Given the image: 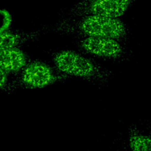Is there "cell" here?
<instances>
[{"label": "cell", "mask_w": 151, "mask_h": 151, "mask_svg": "<svg viewBox=\"0 0 151 151\" xmlns=\"http://www.w3.org/2000/svg\"><path fill=\"white\" fill-rule=\"evenodd\" d=\"M44 33L52 32L77 38L87 37H104L126 43L129 30L120 18L96 15L79 17L63 16L55 24L41 28Z\"/></svg>", "instance_id": "1"}, {"label": "cell", "mask_w": 151, "mask_h": 151, "mask_svg": "<svg viewBox=\"0 0 151 151\" xmlns=\"http://www.w3.org/2000/svg\"><path fill=\"white\" fill-rule=\"evenodd\" d=\"M52 64L70 77H76L99 86L107 85L113 76L111 70L102 66L91 57L70 50L53 51Z\"/></svg>", "instance_id": "2"}, {"label": "cell", "mask_w": 151, "mask_h": 151, "mask_svg": "<svg viewBox=\"0 0 151 151\" xmlns=\"http://www.w3.org/2000/svg\"><path fill=\"white\" fill-rule=\"evenodd\" d=\"M71 77L57 69L54 65L36 59L31 60L18 73L14 75L5 91L11 94L18 89H35L65 83Z\"/></svg>", "instance_id": "3"}, {"label": "cell", "mask_w": 151, "mask_h": 151, "mask_svg": "<svg viewBox=\"0 0 151 151\" xmlns=\"http://www.w3.org/2000/svg\"><path fill=\"white\" fill-rule=\"evenodd\" d=\"M75 45L86 55L106 61L123 63L129 60V52L124 43L104 37L77 38Z\"/></svg>", "instance_id": "4"}, {"label": "cell", "mask_w": 151, "mask_h": 151, "mask_svg": "<svg viewBox=\"0 0 151 151\" xmlns=\"http://www.w3.org/2000/svg\"><path fill=\"white\" fill-rule=\"evenodd\" d=\"M135 0H81L67 10L64 16L79 17L96 15L120 18Z\"/></svg>", "instance_id": "5"}, {"label": "cell", "mask_w": 151, "mask_h": 151, "mask_svg": "<svg viewBox=\"0 0 151 151\" xmlns=\"http://www.w3.org/2000/svg\"><path fill=\"white\" fill-rule=\"evenodd\" d=\"M31 61L28 54L19 47L8 48L1 50V69L9 75H15L21 71Z\"/></svg>", "instance_id": "6"}, {"label": "cell", "mask_w": 151, "mask_h": 151, "mask_svg": "<svg viewBox=\"0 0 151 151\" xmlns=\"http://www.w3.org/2000/svg\"><path fill=\"white\" fill-rule=\"evenodd\" d=\"M42 33L44 32L41 28L30 32L9 29L1 32L0 49L20 47L26 43L38 40Z\"/></svg>", "instance_id": "7"}, {"label": "cell", "mask_w": 151, "mask_h": 151, "mask_svg": "<svg viewBox=\"0 0 151 151\" xmlns=\"http://www.w3.org/2000/svg\"><path fill=\"white\" fill-rule=\"evenodd\" d=\"M129 146L134 151H151V133L147 134L139 130L136 125L132 124L127 129Z\"/></svg>", "instance_id": "8"}, {"label": "cell", "mask_w": 151, "mask_h": 151, "mask_svg": "<svg viewBox=\"0 0 151 151\" xmlns=\"http://www.w3.org/2000/svg\"><path fill=\"white\" fill-rule=\"evenodd\" d=\"M8 76H9V74L7 73H6L5 71L1 69L0 88H1V92H5L6 90V88L8 87L9 81V80L8 79Z\"/></svg>", "instance_id": "9"}, {"label": "cell", "mask_w": 151, "mask_h": 151, "mask_svg": "<svg viewBox=\"0 0 151 151\" xmlns=\"http://www.w3.org/2000/svg\"><path fill=\"white\" fill-rule=\"evenodd\" d=\"M1 14L4 16V22L1 27V32L9 29V27L11 24V17L8 11L1 10Z\"/></svg>", "instance_id": "10"}, {"label": "cell", "mask_w": 151, "mask_h": 151, "mask_svg": "<svg viewBox=\"0 0 151 151\" xmlns=\"http://www.w3.org/2000/svg\"><path fill=\"white\" fill-rule=\"evenodd\" d=\"M150 128H149V132L151 133V127H149Z\"/></svg>", "instance_id": "11"}]
</instances>
